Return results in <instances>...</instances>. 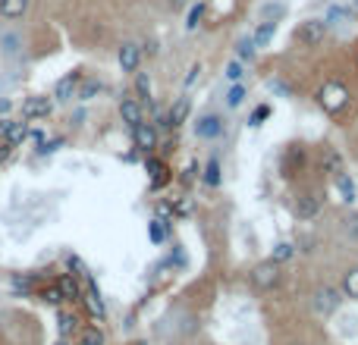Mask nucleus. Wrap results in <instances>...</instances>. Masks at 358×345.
Returning <instances> with one entry per match:
<instances>
[{"mask_svg":"<svg viewBox=\"0 0 358 345\" xmlns=\"http://www.w3.org/2000/svg\"><path fill=\"white\" fill-rule=\"evenodd\" d=\"M25 139H29V126H25V123H13V126H10V132L3 135V145L16 147V145H23Z\"/></svg>","mask_w":358,"mask_h":345,"instance_id":"26","label":"nucleus"},{"mask_svg":"<svg viewBox=\"0 0 358 345\" xmlns=\"http://www.w3.org/2000/svg\"><path fill=\"white\" fill-rule=\"evenodd\" d=\"M321 167H324V173H339V169H343V157H339V151L327 147V151H324Z\"/></svg>","mask_w":358,"mask_h":345,"instance_id":"28","label":"nucleus"},{"mask_svg":"<svg viewBox=\"0 0 358 345\" xmlns=\"http://www.w3.org/2000/svg\"><path fill=\"white\" fill-rule=\"evenodd\" d=\"M198 75H202V63H195V67L189 69V75H186V82H182V85H186V88H192L195 82H198Z\"/></svg>","mask_w":358,"mask_h":345,"instance_id":"40","label":"nucleus"},{"mask_svg":"<svg viewBox=\"0 0 358 345\" xmlns=\"http://www.w3.org/2000/svg\"><path fill=\"white\" fill-rule=\"evenodd\" d=\"M79 345H104V333L97 326H85L82 336H79Z\"/></svg>","mask_w":358,"mask_h":345,"instance_id":"34","label":"nucleus"},{"mask_svg":"<svg viewBox=\"0 0 358 345\" xmlns=\"http://www.w3.org/2000/svg\"><path fill=\"white\" fill-rule=\"evenodd\" d=\"M29 10V0H0V16L3 19H23Z\"/></svg>","mask_w":358,"mask_h":345,"instance_id":"20","label":"nucleus"},{"mask_svg":"<svg viewBox=\"0 0 358 345\" xmlns=\"http://www.w3.org/2000/svg\"><path fill=\"white\" fill-rule=\"evenodd\" d=\"M10 126H13V119H0V139L10 132Z\"/></svg>","mask_w":358,"mask_h":345,"instance_id":"46","label":"nucleus"},{"mask_svg":"<svg viewBox=\"0 0 358 345\" xmlns=\"http://www.w3.org/2000/svg\"><path fill=\"white\" fill-rule=\"evenodd\" d=\"M283 267L274 264V261H261V264H254L252 270V286L261 289V292H270V289L280 286V279H283Z\"/></svg>","mask_w":358,"mask_h":345,"instance_id":"3","label":"nucleus"},{"mask_svg":"<svg viewBox=\"0 0 358 345\" xmlns=\"http://www.w3.org/2000/svg\"><path fill=\"white\" fill-rule=\"evenodd\" d=\"M75 330H79V317H75L73 311H60V314H57V333H60V339H69Z\"/></svg>","mask_w":358,"mask_h":345,"instance_id":"18","label":"nucleus"},{"mask_svg":"<svg viewBox=\"0 0 358 345\" xmlns=\"http://www.w3.org/2000/svg\"><path fill=\"white\" fill-rule=\"evenodd\" d=\"M254 53H258V47H254L252 38H239V41H236V60H242V63H252Z\"/></svg>","mask_w":358,"mask_h":345,"instance_id":"27","label":"nucleus"},{"mask_svg":"<svg viewBox=\"0 0 358 345\" xmlns=\"http://www.w3.org/2000/svg\"><path fill=\"white\" fill-rule=\"evenodd\" d=\"M82 301H85V308H88V314L95 317V320H104V317H107L104 298H101V292H97V286H95V279H91V276H85V292H82Z\"/></svg>","mask_w":358,"mask_h":345,"instance_id":"6","label":"nucleus"},{"mask_svg":"<svg viewBox=\"0 0 358 345\" xmlns=\"http://www.w3.org/2000/svg\"><path fill=\"white\" fill-rule=\"evenodd\" d=\"M333 182H336V191H339V198H343L346 204L358 201V189H355V182H352V176H349V173H346V169L333 173Z\"/></svg>","mask_w":358,"mask_h":345,"instance_id":"14","label":"nucleus"},{"mask_svg":"<svg viewBox=\"0 0 358 345\" xmlns=\"http://www.w3.org/2000/svg\"><path fill=\"white\" fill-rule=\"evenodd\" d=\"M246 97H248V88L246 85H242V82H232L230 88H226V107H230V110H239V107H242V104H246Z\"/></svg>","mask_w":358,"mask_h":345,"instance_id":"22","label":"nucleus"},{"mask_svg":"<svg viewBox=\"0 0 358 345\" xmlns=\"http://www.w3.org/2000/svg\"><path fill=\"white\" fill-rule=\"evenodd\" d=\"M339 305H343V289L330 286V283H324V286H318L311 292V308L318 311L321 317H330L339 311Z\"/></svg>","mask_w":358,"mask_h":345,"instance_id":"2","label":"nucleus"},{"mask_svg":"<svg viewBox=\"0 0 358 345\" xmlns=\"http://www.w3.org/2000/svg\"><path fill=\"white\" fill-rule=\"evenodd\" d=\"M41 301H47V305H63V292H60L57 283H53V286H45V289H41Z\"/></svg>","mask_w":358,"mask_h":345,"instance_id":"38","label":"nucleus"},{"mask_svg":"<svg viewBox=\"0 0 358 345\" xmlns=\"http://www.w3.org/2000/svg\"><path fill=\"white\" fill-rule=\"evenodd\" d=\"M318 101H321V107L330 113V117H336V113H343L346 107H349V88H346L343 82H324L321 91H318Z\"/></svg>","mask_w":358,"mask_h":345,"instance_id":"1","label":"nucleus"},{"mask_svg":"<svg viewBox=\"0 0 358 345\" xmlns=\"http://www.w3.org/2000/svg\"><path fill=\"white\" fill-rule=\"evenodd\" d=\"M132 141H135V147L142 151V154H151L157 147V129L151 123H139L132 129Z\"/></svg>","mask_w":358,"mask_h":345,"instance_id":"8","label":"nucleus"},{"mask_svg":"<svg viewBox=\"0 0 358 345\" xmlns=\"http://www.w3.org/2000/svg\"><path fill=\"white\" fill-rule=\"evenodd\" d=\"M53 110V101L45 95H38V97H29V101L23 104V119H45L51 117Z\"/></svg>","mask_w":358,"mask_h":345,"instance_id":"10","label":"nucleus"},{"mask_svg":"<svg viewBox=\"0 0 358 345\" xmlns=\"http://www.w3.org/2000/svg\"><path fill=\"white\" fill-rule=\"evenodd\" d=\"M32 283H35V276H19V273H16V276L10 279L13 295H29V292H32Z\"/></svg>","mask_w":358,"mask_h":345,"instance_id":"35","label":"nucleus"},{"mask_svg":"<svg viewBox=\"0 0 358 345\" xmlns=\"http://www.w3.org/2000/svg\"><path fill=\"white\" fill-rule=\"evenodd\" d=\"M274 32H276V23H264V19H261V25H258L254 35H252L254 47H267L270 41H274Z\"/></svg>","mask_w":358,"mask_h":345,"instance_id":"25","label":"nucleus"},{"mask_svg":"<svg viewBox=\"0 0 358 345\" xmlns=\"http://www.w3.org/2000/svg\"><path fill=\"white\" fill-rule=\"evenodd\" d=\"M195 173H198V163L192 160L186 169H182V176H179V179H182V185H189V182H192V179H195Z\"/></svg>","mask_w":358,"mask_h":345,"instance_id":"42","label":"nucleus"},{"mask_svg":"<svg viewBox=\"0 0 358 345\" xmlns=\"http://www.w3.org/2000/svg\"><path fill=\"white\" fill-rule=\"evenodd\" d=\"M19 47H23V38H19V35H3V38H0V51L7 53V57H16Z\"/></svg>","mask_w":358,"mask_h":345,"instance_id":"33","label":"nucleus"},{"mask_svg":"<svg viewBox=\"0 0 358 345\" xmlns=\"http://www.w3.org/2000/svg\"><path fill=\"white\" fill-rule=\"evenodd\" d=\"M355 10H358V0H355Z\"/></svg>","mask_w":358,"mask_h":345,"instance_id":"48","label":"nucleus"},{"mask_svg":"<svg viewBox=\"0 0 358 345\" xmlns=\"http://www.w3.org/2000/svg\"><path fill=\"white\" fill-rule=\"evenodd\" d=\"M286 13V7L283 3H264L261 7V16H264V23H276V19H280V16Z\"/></svg>","mask_w":358,"mask_h":345,"instance_id":"36","label":"nucleus"},{"mask_svg":"<svg viewBox=\"0 0 358 345\" xmlns=\"http://www.w3.org/2000/svg\"><path fill=\"white\" fill-rule=\"evenodd\" d=\"M145 169H148V179H151V189H164L167 182H170V167H167L164 160H157V157H148L145 160Z\"/></svg>","mask_w":358,"mask_h":345,"instance_id":"12","label":"nucleus"},{"mask_svg":"<svg viewBox=\"0 0 358 345\" xmlns=\"http://www.w3.org/2000/svg\"><path fill=\"white\" fill-rule=\"evenodd\" d=\"M270 88H274L276 95H289V85H283V82H270Z\"/></svg>","mask_w":358,"mask_h":345,"instance_id":"44","label":"nucleus"},{"mask_svg":"<svg viewBox=\"0 0 358 345\" xmlns=\"http://www.w3.org/2000/svg\"><path fill=\"white\" fill-rule=\"evenodd\" d=\"M343 295L346 298H352V301H358V264L355 267H349V270L343 273Z\"/></svg>","mask_w":358,"mask_h":345,"instance_id":"24","label":"nucleus"},{"mask_svg":"<svg viewBox=\"0 0 358 345\" xmlns=\"http://www.w3.org/2000/svg\"><path fill=\"white\" fill-rule=\"evenodd\" d=\"M270 110H274L270 104H258V107H254V110H252V117H248V129H261V126H264V119L270 117Z\"/></svg>","mask_w":358,"mask_h":345,"instance_id":"30","label":"nucleus"},{"mask_svg":"<svg viewBox=\"0 0 358 345\" xmlns=\"http://www.w3.org/2000/svg\"><path fill=\"white\" fill-rule=\"evenodd\" d=\"M195 139H202V141H217L220 135H224V129H226V123H224V117L220 113H202V117L195 119Z\"/></svg>","mask_w":358,"mask_h":345,"instance_id":"4","label":"nucleus"},{"mask_svg":"<svg viewBox=\"0 0 358 345\" xmlns=\"http://www.w3.org/2000/svg\"><path fill=\"white\" fill-rule=\"evenodd\" d=\"M189 110H192V101H189L186 95L176 97V104L167 110V129H179V126L189 119Z\"/></svg>","mask_w":358,"mask_h":345,"instance_id":"13","label":"nucleus"},{"mask_svg":"<svg viewBox=\"0 0 358 345\" xmlns=\"http://www.w3.org/2000/svg\"><path fill=\"white\" fill-rule=\"evenodd\" d=\"M79 85H82V73H69V75H63V79L57 82V88H53V101H60V104L73 101L75 91H79Z\"/></svg>","mask_w":358,"mask_h":345,"instance_id":"11","label":"nucleus"},{"mask_svg":"<svg viewBox=\"0 0 358 345\" xmlns=\"http://www.w3.org/2000/svg\"><path fill=\"white\" fill-rule=\"evenodd\" d=\"M97 91H101V82H85V85H79V91H75V97H79V101H91V97L97 95Z\"/></svg>","mask_w":358,"mask_h":345,"instance_id":"37","label":"nucleus"},{"mask_svg":"<svg viewBox=\"0 0 358 345\" xmlns=\"http://www.w3.org/2000/svg\"><path fill=\"white\" fill-rule=\"evenodd\" d=\"M324 35H327L324 19H305V23H298V29H296V41H298V45H305V47L321 45Z\"/></svg>","mask_w":358,"mask_h":345,"instance_id":"5","label":"nucleus"},{"mask_svg":"<svg viewBox=\"0 0 358 345\" xmlns=\"http://www.w3.org/2000/svg\"><path fill=\"white\" fill-rule=\"evenodd\" d=\"M202 182L208 185V189H220V182H224V173H220V160H217V157H211V160L204 163Z\"/></svg>","mask_w":358,"mask_h":345,"instance_id":"19","label":"nucleus"},{"mask_svg":"<svg viewBox=\"0 0 358 345\" xmlns=\"http://www.w3.org/2000/svg\"><path fill=\"white\" fill-rule=\"evenodd\" d=\"M60 147H63V139H53V141H45V145H38V154H57Z\"/></svg>","mask_w":358,"mask_h":345,"instance_id":"39","label":"nucleus"},{"mask_svg":"<svg viewBox=\"0 0 358 345\" xmlns=\"http://www.w3.org/2000/svg\"><path fill=\"white\" fill-rule=\"evenodd\" d=\"M117 60H119V69H123V73H139V63H142V47L135 45V41H126V45L119 47Z\"/></svg>","mask_w":358,"mask_h":345,"instance_id":"9","label":"nucleus"},{"mask_svg":"<svg viewBox=\"0 0 358 345\" xmlns=\"http://www.w3.org/2000/svg\"><path fill=\"white\" fill-rule=\"evenodd\" d=\"M135 95L151 104V79H148V73H135Z\"/></svg>","mask_w":358,"mask_h":345,"instance_id":"32","label":"nucleus"},{"mask_svg":"<svg viewBox=\"0 0 358 345\" xmlns=\"http://www.w3.org/2000/svg\"><path fill=\"white\" fill-rule=\"evenodd\" d=\"M296 251H298L296 242H286V239H283V242H276V245H274V254H270V261L283 267L286 261H292V257H296Z\"/></svg>","mask_w":358,"mask_h":345,"instance_id":"23","label":"nucleus"},{"mask_svg":"<svg viewBox=\"0 0 358 345\" xmlns=\"http://www.w3.org/2000/svg\"><path fill=\"white\" fill-rule=\"evenodd\" d=\"M173 213H179V217H186V213H192V201H186V198H179L176 204H173Z\"/></svg>","mask_w":358,"mask_h":345,"instance_id":"41","label":"nucleus"},{"mask_svg":"<svg viewBox=\"0 0 358 345\" xmlns=\"http://www.w3.org/2000/svg\"><path fill=\"white\" fill-rule=\"evenodd\" d=\"M57 345H67V339H60V342H57Z\"/></svg>","mask_w":358,"mask_h":345,"instance_id":"47","label":"nucleus"},{"mask_svg":"<svg viewBox=\"0 0 358 345\" xmlns=\"http://www.w3.org/2000/svg\"><path fill=\"white\" fill-rule=\"evenodd\" d=\"M119 117H123V123L129 126V129H135L139 123H145V107L139 97H123L119 101Z\"/></svg>","mask_w":358,"mask_h":345,"instance_id":"7","label":"nucleus"},{"mask_svg":"<svg viewBox=\"0 0 358 345\" xmlns=\"http://www.w3.org/2000/svg\"><path fill=\"white\" fill-rule=\"evenodd\" d=\"M10 107H13V104H10L7 97H0V119H3V117H7V113H10Z\"/></svg>","mask_w":358,"mask_h":345,"instance_id":"45","label":"nucleus"},{"mask_svg":"<svg viewBox=\"0 0 358 345\" xmlns=\"http://www.w3.org/2000/svg\"><path fill=\"white\" fill-rule=\"evenodd\" d=\"M352 19V10L346 3H330L327 16H324V25H346Z\"/></svg>","mask_w":358,"mask_h":345,"instance_id":"16","label":"nucleus"},{"mask_svg":"<svg viewBox=\"0 0 358 345\" xmlns=\"http://www.w3.org/2000/svg\"><path fill=\"white\" fill-rule=\"evenodd\" d=\"M296 213L302 217V220H311V217H318V213H321V195H311V191H305V195L298 198V204H296Z\"/></svg>","mask_w":358,"mask_h":345,"instance_id":"15","label":"nucleus"},{"mask_svg":"<svg viewBox=\"0 0 358 345\" xmlns=\"http://www.w3.org/2000/svg\"><path fill=\"white\" fill-rule=\"evenodd\" d=\"M57 286H60V292H63V301H82V286H79L69 273H63V276L57 279Z\"/></svg>","mask_w":358,"mask_h":345,"instance_id":"17","label":"nucleus"},{"mask_svg":"<svg viewBox=\"0 0 358 345\" xmlns=\"http://www.w3.org/2000/svg\"><path fill=\"white\" fill-rule=\"evenodd\" d=\"M204 13H208V3H195V7L189 10V16H186V32L198 29V25H202V19H204Z\"/></svg>","mask_w":358,"mask_h":345,"instance_id":"29","label":"nucleus"},{"mask_svg":"<svg viewBox=\"0 0 358 345\" xmlns=\"http://www.w3.org/2000/svg\"><path fill=\"white\" fill-rule=\"evenodd\" d=\"M346 229H349V235H352V239H358V217H349Z\"/></svg>","mask_w":358,"mask_h":345,"instance_id":"43","label":"nucleus"},{"mask_svg":"<svg viewBox=\"0 0 358 345\" xmlns=\"http://www.w3.org/2000/svg\"><path fill=\"white\" fill-rule=\"evenodd\" d=\"M148 239L154 245H164L167 239H170V223L160 220V217H154V220H148Z\"/></svg>","mask_w":358,"mask_h":345,"instance_id":"21","label":"nucleus"},{"mask_svg":"<svg viewBox=\"0 0 358 345\" xmlns=\"http://www.w3.org/2000/svg\"><path fill=\"white\" fill-rule=\"evenodd\" d=\"M224 75H226V82H230V85H232V82H242V79H246V63L232 57L230 63H226V73Z\"/></svg>","mask_w":358,"mask_h":345,"instance_id":"31","label":"nucleus"}]
</instances>
